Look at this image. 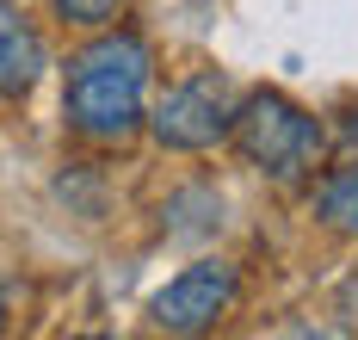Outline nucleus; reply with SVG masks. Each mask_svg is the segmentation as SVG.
<instances>
[{
  "mask_svg": "<svg viewBox=\"0 0 358 340\" xmlns=\"http://www.w3.org/2000/svg\"><path fill=\"white\" fill-rule=\"evenodd\" d=\"M155 93V50L130 25H106L80 43L62 69V124L93 149H124L148 124Z\"/></svg>",
  "mask_w": 358,
  "mask_h": 340,
  "instance_id": "f257e3e1",
  "label": "nucleus"
},
{
  "mask_svg": "<svg viewBox=\"0 0 358 340\" xmlns=\"http://www.w3.org/2000/svg\"><path fill=\"white\" fill-rule=\"evenodd\" d=\"M229 143L266 186H278V192L309 186L327 167V124L309 106H296L290 93H278V87H253L235 106Z\"/></svg>",
  "mask_w": 358,
  "mask_h": 340,
  "instance_id": "f03ea898",
  "label": "nucleus"
},
{
  "mask_svg": "<svg viewBox=\"0 0 358 340\" xmlns=\"http://www.w3.org/2000/svg\"><path fill=\"white\" fill-rule=\"evenodd\" d=\"M235 106H241L235 87L216 75V69H198V75H179L161 93H148V124L143 130L173 155H210V149L229 143Z\"/></svg>",
  "mask_w": 358,
  "mask_h": 340,
  "instance_id": "7ed1b4c3",
  "label": "nucleus"
},
{
  "mask_svg": "<svg viewBox=\"0 0 358 340\" xmlns=\"http://www.w3.org/2000/svg\"><path fill=\"white\" fill-rule=\"evenodd\" d=\"M235 297H241V266L222 260V254H204V260L179 266L148 297V328L155 334H210L235 309Z\"/></svg>",
  "mask_w": 358,
  "mask_h": 340,
  "instance_id": "20e7f679",
  "label": "nucleus"
},
{
  "mask_svg": "<svg viewBox=\"0 0 358 340\" xmlns=\"http://www.w3.org/2000/svg\"><path fill=\"white\" fill-rule=\"evenodd\" d=\"M50 69L43 31L19 13V0H0V99H25Z\"/></svg>",
  "mask_w": 358,
  "mask_h": 340,
  "instance_id": "39448f33",
  "label": "nucleus"
},
{
  "mask_svg": "<svg viewBox=\"0 0 358 340\" xmlns=\"http://www.w3.org/2000/svg\"><path fill=\"white\" fill-rule=\"evenodd\" d=\"M309 211L327 235L340 241H358V155L352 161H334L309 180Z\"/></svg>",
  "mask_w": 358,
  "mask_h": 340,
  "instance_id": "423d86ee",
  "label": "nucleus"
},
{
  "mask_svg": "<svg viewBox=\"0 0 358 340\" xmlns=\"http://www.w3.org/2000/svg\"><path fill=\"white\" fill-rule=\"evenodd\" d=\"M161 223H167V235H185V241H204V235H216L222 229V192L216 186H179L167 192V204H161Z\"/></svg>",
  "mask_w": 358,
  "mask_h": 340,
  "instance_id": "0eeeda50",
  "label": "nucleus"
},
{
  "mask_svg": "<svg viewBox=\"0 0 358 340\" xmlns=\"http://www.w3.org/2000/svg\"><path fill=\"white\" fill-rule=\"evenodd\" d=\"M50 6H56V19L74 25V31H106V25L124 19L130 0H50Z\"/></svg>",
  "mask_w": 358,
  "mask_h": 340,
  "instance_id": "6e6552de",
  "label": "nucleus"
},
{
  "mask_svg": "<svg viewBox=\"0 0 358 340\" xmlns=\"http://www.w3.org/2000/svg\"><path fill=\"white\" fill-rule=\"evenodd\" d=\"M334 130H340V143L358 155V93L346 99V106H340V124H334Z\"/></svg>",
  "mask_w": 358,
  "mask_h": 340,
  "instance_id": "1a4fd4ad",
  "label": "nucleus"
},
{
  "mask_svg": "<svg viewBox=\"0 0 358 340\" xmlns=\"http://www.w3.org/2000/svg\"><path fill=\"white\" fill-rule=\"evenodd\" d=\"M0 328H6V297H0Z\"/></svg>",
  "mask_w": 358,
  "mask_h": 340,
  "instance_id": "9d476101",
  "label": "nucleus"
}]
</instances>
